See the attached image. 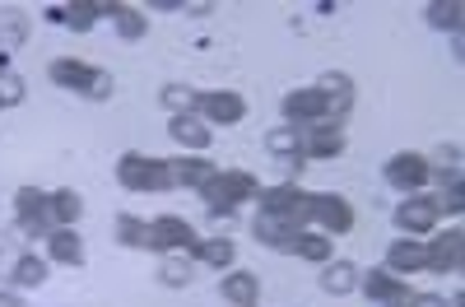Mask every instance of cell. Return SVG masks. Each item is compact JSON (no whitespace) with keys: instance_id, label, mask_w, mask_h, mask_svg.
<instances>
[{"instance_id":"obj_1","label":"cell","mask_w":465,"mask_h":307,"mask_svg":"<svg viewBox=\"0 0 465 307\" xmlns=\"http://www.w3.org/2000/svg\"><path fill=\"white\" fill-rule=\"evenodd\" d=\"M261 214H270V219H284L293 233H302V223L312 219V191H302V186H293V182H280V186H265L261 191Z\"/></svg>"},{"instance_id":"obj_37","label":"cell","mask_w":465,"mask_h":307,"mask_svg":"<svg viewBox=\"0 0 465 307\" xmlns=\"http://www.w3.org/2000/svg\"><path fill=\"white\" fill-rule=\"evenodd\" d=\"M410 307H447V298H438V293H410Z\"/></svg>"},{"instance_id":"obj_13","label":"cell","mask_w":465,"mask_h":307,"mask_svg":"<svg viewBox=\"0 0 465 307\" xmlns=\"http://www.w3.org/2000/svg\"><path fill=\"white\" fill-rule=\"evenodd\" d=\"M265 149L275 154L280 163H289V168H302V159H307V154H302V131H298V126L270 131V135H265Z\"/></svg>"},{"instance_id":"obj_34","label":"cell","mask_w":465,"mask_h":307,"mask_svg":"<svg viewBox=\"0 0 465 307\" xmlns=\"http://www.w3.org/2000/svg\"><path fill=\"white\" fill-rule=\"evenodd\" d=\"M94 19H98V5H84V0H80V5H65V24H70L74 33H89Z\"/></svg>"},{"instance_id":"obj_8","label":"cell","mask_w":465,"mask_h":307,"mask_svg":"<svg viewBox=\"0 0 465 307\" xmlns=\"http://www.w3.org/2000/svg\"><path fill=\"white\" fill-rule=\"evenodd\" d=\"M460 247H465V233L451 228L447 238H438L433 247H423V265H429L433 275H456L460 271Z\"/></svg>"},{"instance_id":"obj_23","label":"cell","mask_w":465,"mask_h":307,"mask_svg":"<svg viewBox=\"0 0 465 307\" xmlns=\"http://www.w3.org/2000/svg\"><path fill=\"white\" fill-rule=\"evenodd\" d=\"M168 135H173L182 149H205V144H210V126H201L196 117H173Z\"/></svg>"},{"instance_id":"obj_28","label":"cell","mask_w":465,"mask_h":307,"mask_svg":"<svg viewBox=\"0 0 465 307\" xmlns=\"http://www.w3.org/2000/svg\"><path fill=\"white\" fill-rule=\"evenodd\" d=\"M163 107L173 112V117H191V112L201 107V94L196 89H182V84H168L163 89Z\"/></svg>"},{"instance_id":"obj_14","label":"cell","mask_w":465,"mask_h":307,"mask_svg":"<svg viewBox=\"0 0 465 307\" xmlns=\"http://www.w3.org/2000/svg\"><path fill=\"white\" fill-rule=\"evenodd\" d=\"M363 293H368V298H377V302H386V307H396V302H401V307H410V289H405L391 271H372V275L363 280Z\"/></svg>"},{"instance_id":"obj_35","label":"cell","mask_w":465,"mask_h":307,"mask_svg":"<svg viewBox=\"0 0 465 307\" xmlns=\"http://www.w3.org/2000/svg\"><path fill=\"white\" fill-rule=\"evenodd\" d=\"M429 24L433 28H460V0H451V5H429Z\"/></svg>"},{"instance_id":"obj_6","label":"cell","mask_w":465,"mask_h":307,"mask_svg":"<svg viewBox=\"0 0 465 307\" xmlns=\"http://www.w3.org/2000/svg\"><path fill=\"white\" fill-rule=\"evenodd\" d=\"M284 117H289L298 131L317 126V122H326V98H322L317 89H293V94H284Z\"/></svg>"},{"instance_id":"obj_20","label":"cell","mask_w":465,"mask_h":307,"mask_svg":"<svg viewBox=\"0 0 465 307\" xmlns=\"http://www.w3.org/2000/svg\"><path fill=\"white\" fill-rule=\"evenodd\" d=\"M293 228L284 223V219H270V214H261L256 219V243H265L270 252H293Z\"/></svg>"},{"instance_id":"obj_15","label":"cell","mask_w":465,"mask_h":307,"mask_svg":"<svg viewBox=\"0 0 465 307\" xmlns=\"http://www.w3.org/2000/svg\"><path fill=\"white\" fill-rule=\"evenodd\" d=\"M223 298L232 302V307H256L261 302V280L252 275V271H232V275H223Z\"/></svg>"},{"instance_id":"obj_36","label":"cell","mask_w":465,"mask_h":307,"mask_svg":"<svg viewBox=\"0 0 465 307\" xmlns=\"http://www.w3.org/2000/svg\"><path fill=\"white\" fill-rule=\"evenodd\" d=\"M210 228H214V238H228L232 228H238V214L232 210H210Z\"/></svg>"},{"instance_id":"obj_9","label":"cell","mask_w":465,"mask_h":307,"mask_svg":"<svg viewBox=\"0 0 465 307\" xmlns=\"http://www.w3.org/2000/svg\"><path fill=\"white\" fill-rule=\"evenodd\" d=\"M312 219L326 228V233H349V228H354V210H349V201L331 196V191L312 196Z\"/></svg>"},{"instance_id":"obj_10","label":"cell","mask_w":465,"mask_h":307,"mask_svg":"<svg viewBox=\"0 0 465 307\" xmlns=\"http://www.w3.org/2000/svg\"><path fill=\"white\" fill-rule=\"evenodd\" d=\"M317 94L326 98V122L335 117V126L349 117V107H354V84H349V74H322Z\"/></svg>"},{"instance_id":"obj_27","label":"cell","mask_w":465,"mask_h":307,"mask_svg":"<svg viewBox=\"0 0 465 307\" xmlns=\"http://www.w3.org/2000/svg\"><path fill=\"white\" fill-rule=\"evenodd\" d=\"M24 33H28V24L19 10H0V52H15L24 43Z\"/></svg>"},{"instance_id":"obj_11","label":"cell","mask_w":465,"mask_h":307,"mask_svg":"<svg viewBox=\"0 0 465 307\" xmlns=\"http://www.w3.org/2000/svg\"><path fill=\"white\" fill-rule=\"evenodd\" d=\"M302 154L307 159H335V154H344V131L331 126V122H317L302 131Z\"/></svg>"},{"instance_id":"obj_18","label":"cell","mask_w":465,"mask_h":307,"mask_svg":"<svg viewBox=\"0 0 465 307\" xmlns=\"http://www.w3.org/2000/svg\"><path fill=\"white\" fill-rule=\"evenodd\" d=\"M47 252H52V261L84 265V243L74 238V228H52V233H47Z\"/></svg>"},{"instance_id":"obj_5","label":"cell","mask_w":465,"mask_h":307,"mask_svg":"<svg viewBox=\"0 0 465 307\" xmlns=\"http://www.w3.org/2000/svg\"><path fill=\"white\" fill-rule=\"evenodd\" d=\"M429 177H433V163L423 159V154H396V159L386 163V182L396 191H419Z\"/></svg>"},{"instance_id":"obj_26","label":"cell","mask_w":465,"mask_h":307,"mask_svg":"<svg viewBox=\"0 0 465 307\" xmlns=\"http://www.w3.org/2000/svg\"><path fill=\"white\" fill-rule=\"evenodd\" d=\"M359 284V271H354V265H349V261H335V265H326V275H322V289L326 293H349V289H354Z\"/></svg>"},{"instance_id":"obj_16","label":"cell","mask_w":465,"mask_h":307,"mask_svg":"<svg viewBox=\"0 0 465 307\" xmlns=\"http://www.w3.org/2000/svg\"><path fill=\"white\" fill-rule=\"evenodd\" d=\"M386 271H391V275H414V271H423V243H419V238L391 243V252H386Z\"/></svg>"},{"instance_id":"obj_39","label":"cell","mask_w":465,"mask_h":307,"mask_svg":"<svg viewBox=\"0 0 465 307\" xmlns=\"http://www.w3.org/2000/svg\"><path fill=\"white\" fill-rule=\"evenodd\" d=\"M396 307H401V302H396Z\"/></svg>"},{"instance_id":"obj_31","label":"cell","mask_w":465,"mask_h":307,"mask_svg":"<svg viewBox=\"0 0 465 307\" xmlns=\"http://www.w3.org/2000/svg\"><path fill=\"white\" fill-rule=\"evenodd\" d=\"M116 233H122L126 247H153V233H149V223L135 219V214H122L116 219Z\"/></svg>"},{"instance_id":"obj_7","label":"cell","mask_w":465,"mask_h":307,"mask_svg":"<svg viewBox=\"0 0 465 307\" xmlns=\"http://www.w3.org/2000/svg\"><path fill=\"white\" fill-rule=\"evenodd\" d=\"M396 223L405 228L410 238L433 233V228H438V205H433L429 196H410V201H401V205H396Z\"/></svg>"},{"instance_id":"obj_22","label":"cell","mask_w":465,"mask_h":307,"mask_svg":"<svg viewBox=\"0 0 465 307\" xmlns=\"http://www.w3.org/2000/svg\"><path fill=\"white\" fill-rule=\"evenodd\" d=\"M219 182H223V196H228V205H242V201H256L261 196V186H256V177L252 173H219Z\"/></svg>"},{"instance_id":"obj_2","label":"cell","mask_w":465,"mask_h":307,"mask_svg":"<svg viewBox=\"0 0 465 307\" xmlns=\"http://www.w3.org/2000/svg\"><path fill=\"white\" fill-rule=\"evenodd\" d=\"M116 182L126 191H168L173 186V173H168V159H144V154H122L116 163Z\"/></svg>"},{"instance_id":"obj_12","label":"cell","mask_w":465,"mask_h":307,"mask_svg":"<svg viewBox=\"0 0 465 307\" xmlns=\"http://www.w3.org/2000/svg\"><path fill=\"white\" fill-rule=\"evenodd\" d=\"M201 112L214 126H232V122L247 117V103L238 94H201Z\"/></svg>"},{"instance_id":"obj_21","label":"cell","mask_w":465,"mask_h":307,"mask_svg":"<svg viewBox=\"0 0 465 307\" xmlns=\"http://www.w3.org/2000/svg\"><path fill=\"white\" fill-rule=\"evenodd\" d=\"M15 214H19V219H33V223H52L47 196H43L37 186H19V191H15Z\"/></svg>"},{"instance_id":"obj_30","label":"cell","mask_w":465,"mask_h":307,"mask_svg":"<svg viewBox=\"0 0 465 307\" xmlns=\"http://www.w3.org/2000/svg\"><path fill=\"white\" fill-rule=\"evenodd\" d=\"M43 280H47V261L43 256H19L15 261V284L19 289H37Z\"/></svg>"},{"instance_id":"obj_25","label":"cell","mask_w":465,"mask_h":307,"mask_svg":"<svg viewBox=\"0 0 465 307\" xmlns=\"http://www.w3.org/2000/svg\"><path fill=\"white\" fill-rule=\"evenodd\" d=\"M159 280H163L168 289H186V284H191V261H186V252H168V256H163Z\"/></svg>"},{"instance_id":"obj_19","label":"cell","mask_w":465,"mask_h":307,"mask_svg":"<svg viewBox=\"0 0 465 307\" xmlns=\"http://www.w3.org/2000/svg\"><path fill=\"white\" fill-rule=\"evenodd\" d=\"M168 173H173V186H205L214 177V163L205 159H168Z\"/></svg>"},{"instance_id":"obj_3","label":"cell","mask_w":465,"mask_h":307,"mask_svg":"<svg viewBox=\"0 0 465 307\" xmlns=\"http://www.w3.org/2000/svg\"><path fill=\"white\" fill-rule=\"evenodd\" d=\"M52 80L61 89H80L89 98H107L112 94V74L107 70H89L84 61H52Z\"/></svg>"},{"instance_id":"obj_29","label":"cell","mask_w":465,"mask_h":307,"mask_svg":"<svg viewBox=\"0 0 465 307\" xmlns=\"http://www.w3.org/2000/svg\"><path fill=\"white\" fill-rule=\"evenodd\" d=\"M196 256H201L205 265H214V271H223V265H232L238 247H232L228 238H210V243H196Z\"/></svg>"},{"instance_id":"obj_4","label":"cell","mask_w":465,"mask_h":307,"mask_svg":"<svg viewBox=\"0 0 465 307\" xmlns=\"http://www.w3.org/2000/svg\"><path fill=\"white\" fill-rule=\"evenodd\" d=\"M149 233H153V252H196V228H191L182 214H163V219H153L149 223Z\"/></svg>"},{"instance_id":"obj_17","label":"cell","mask_w":465,"mask_h":307,"mask_svg":"<svg viewBox=\"0 0 465 307\" xmlns=\"http://www.w3.org/2000/svg\"><path fill=\"white\" fill-rule=\"evenodd\" d=\"M47 210H52V219H56L61 228H70L74 219L84 214V196H80L74 186H61V191H52V196H47Z\"/></svg>"},{"instance_id":"obj_32","label":"cell","mask_w":465,"mask_h":307,"mask_svg":"<svg viewBox=\"0 0 465 307\" xmlns=\"http://www.w3.org/2000/svg\"><path fill=\"white\" fill-rule=\"evenodd\" d=\"M293 252L302 256V261H331V238H317V233H298L293 238Z\"/></svg>"},{"instance_id":"obj_24","label":"cell","mask_w":465,"mask_h":307,"mask_svg":"<svg viewBox=\"0 0 465 307\" xmlns=\"http://www.w3.org/2000/svg\"><path fill=\"white\" fill-rule=\"evenodd\" d=\"M98 15H112V24L122 28V37H144V15L135 10V5H98Z\"/></svg>"},{"instance_id":"obj_38","label":"cell","mask_w":465,"mask_h":307,"mask_svg":"<svg viewBox=\"0 0 465 307\" xmlns=\"http://www.w3.org/2000/svg\"><path fill=\"white\" fill-rule=\"evenodd\" d=\"M0 307H19V298H10V293H0Z\"/></svg>"},{"instance_id":"obj_33","label":"cell","mask_w":465,"mask_h":307,"mask_svg":"<svg viewBox=\"0 0 465 307\" xmlns=\"http://www.w3.org/2000/svg\"><path fill=\"white\" fill-rule=\"evenodd\" d=\"M19 103H24V80L0 61V107H19Z\"/></svg>"}]
</instances>
